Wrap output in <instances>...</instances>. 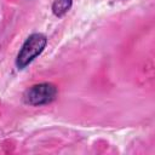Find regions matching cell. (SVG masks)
Wrapping results in <instances>:
<instances>
[{"mask_svg": "<svg viewBox=\"0 0 155 155\" xmlns=\"http://www.w3.org/2000/svg\"><path fill=\"white\" fill-rule=\"evenodd\" d=\"M47 45V38L42 33H33L29 35L19 48L16 57V67L22 70L29 65L38 56L42 53Z\"/></svg>", "mask_w": 155, "mask_h": 155, "instance_id": "obj_1", "label": "cell"}, {"mask_svg": "<svg viewBox=\"0 0 155 155\" xmlns=\"http://www.w3.org/2000/svg\"><path fill=\"white\" fill-rule=\"evenodd\" d=\"M57 87L51 82H40L30 86L23 94V99L27 104L33 107H40L52 103L57 97Z\"/></svg>", "mask_w": 155, "mask_h": 155, "instance_id": "obj_2", "label": "cell"}, {"mask_svg": "<svg viewBox=\"0 0 155 155\" xmlns=\"http://www.w3.org/2000/svg\"><path fill=\"white\" fill-rule=\"evenodd\" d=\"M73 0H53L52 2V12L57 17H63L71 7Z\"/></svg>", "mask_w": 155, "mask_h": 155, "instance_id": "obj_3", "label": "cell"}]
</instances>
